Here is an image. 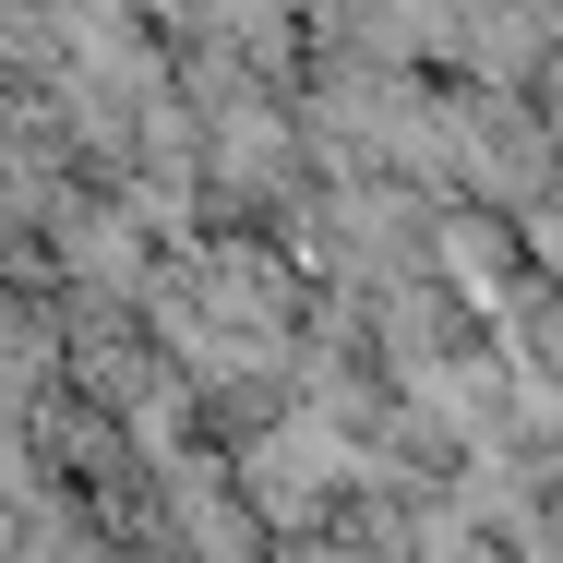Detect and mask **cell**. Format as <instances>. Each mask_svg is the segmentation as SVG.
<instances>
[{"instance_id": "cell-1", "label": "cell", "mask_w": 563, "mask_h": 563, "mask_svg": "<svg viewBox=\"0 0 563 563\" xmlns=\"http://www.w3.org/2000/svg\"><path fill=\"white\" fill-rule=\"evenodd\" d=\"M540 85L552 0H0V552H528Z\"/></svg>"}]
</instances>
